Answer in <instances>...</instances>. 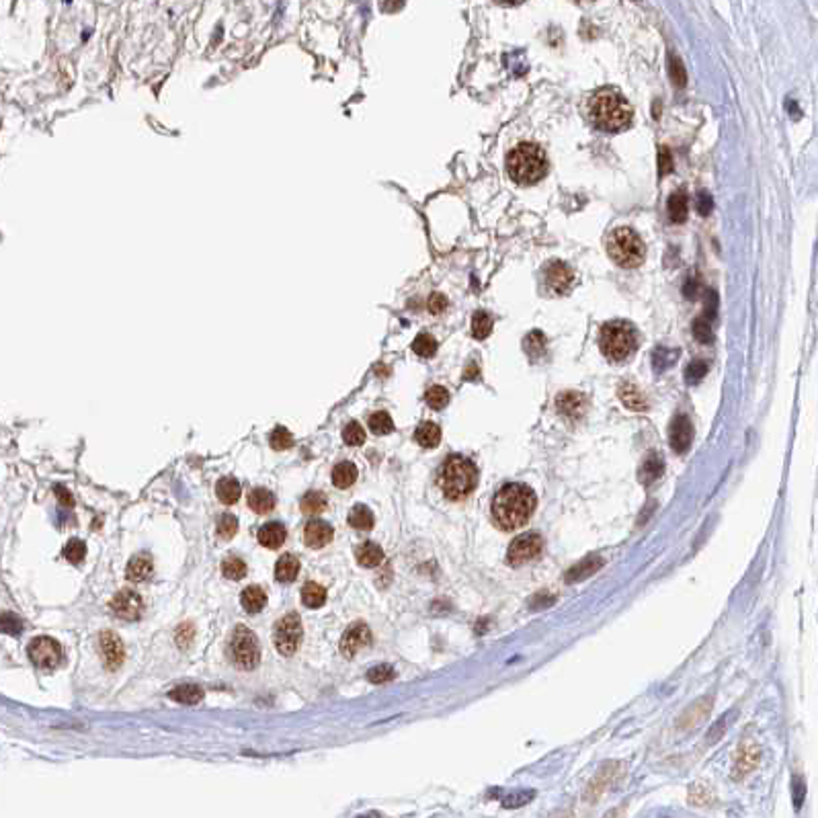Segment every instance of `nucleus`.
<instances>
[{"label":"nucleus","mask_w":818,"mask_h":818,"mask_svg":"<svg viewBox=\"0 0 818 818\" xmlns=\"http://www.w3.org/2000/svg\"><path fill=\"white\" fill-rule=\"evenodd\" d=\"M535 495L525 484H506L492 501V517L504 532L523 527L534 515Z\"/></svg>","instance_id":"f257e3e1"},{"label":"nucleus","mask_w":818,"mask_h":818,"mask_svg":"<svg viewBox=\"0 0 818 818\" xmlns=\"http://www.w3.org/2000/svg\"><path fill=\"white\" fill-rule=\"evenodd\" d=\"M587 109H589V117H591L593 126L601 131H609V133H615V131H622V129L629 127L631 117H634L628 101L613 89L597 91L589 98Z\"/></svg>","instance_id":"f03ea898"},{"label":"nucleus","mask_w":818,"mask_h":818,"mask_svg":"<svg viewBox=\"0 0 818 818\" xmlns=\"http://www.w3.org/2000/svg\"><path fill=\"white\" fill-rule=\"evenodd\" d=\"M506 173L517 185H534L548 173L546 152L532 142L515 146L506 156Z\"/></svg>","instance_id":"7ed1b4c3"},{"label":"nucleus","mask_w":818,"mask_h":818,"mask_svg":"<svg viewBox=\"0 0 818 818\" xmlns=\"http://www.w3.org/2000/svg\"><path fill=\"white\" fill-rule=\"evenodd\" d=\"M437 484L449 501L466 499L478 484V470L470 460L451 455L441 466Z\"/></svg>","instance_id":"20e7f679"},{"label":"nucleus","mask_w":818,"mask_h":818,"mask_svg":"<svg viewBox=\"0 0 818 818\" xmlns=\"http://www.w3.org/2000/svg\"><path fill=\"white\" fill-rule=\"evenodd\" d=\"M638 345V337H636V330L631 328V324L628 322H622V320H613V322H607L601 326V333H599V346H601V353L611 359V361H626L629 355L636 351Z\"/></svg>","instance_id":"39448f33"},{"label":"nucleus","mask_w":818,"mask_h":818,"mask_svg":"<svg viewBox=\"0 0 818 818\" xmlns=\"http://www.w3.org/2000/svg\"><path fill=\"white\" fill-rule=\"evenodd\" d=\"M607 252L611 261L624 269H634L640 267L644 256H646V247L642 238L631 230V228H615L609 238H607Z\"/></svg>","instance_id":"423d86ee"},{"label":"nucleus","mask_w":818,"mask_h":818,"mask_svg":"<svg viewBox=\"0 0 818 818\" xmlns=\"http://www.w3.org/2000/svg\"><path fill=\"white\" fill-rule=\"evenodd\" d=\"M228 652H230V659H232V662H234L238 669L252 671V669H256V664H258V661H261V646H258V638H256V636H254V634H252L249 628H244V626H238V628L232 631V638H230Z\"/></svg>","instance_id":"0eeeda50"},{"label":"nucleus","mask_w":818,"mask_h":818,"mask_svg":"<svg viewBox=\"0 0 818 818\" xmlns=\"http://www.w3.org/2000/svg\"><path fill=\"white\" fill-rule=\"evenodd\" d=\"M302 620L298 613H289L282 618L275 626V646L284 657H291L302 642Z\"/></svg>","instance_id":"6e6552de"},{"label":"nucleus","mask_w":818,"mask_h":818,"mask_svg":"<svg viewBox=\"0 0 818 818\" xmlns=\"http://www.w3.org/2000/svg\"><path fill=\"white\" fill-rule=\"evenodd\" d=\"M27 655L35 666L39 669H45V671H52L56 669L60 661H62V646L54 640V638H48V636H39L35 638L29 648H27Z\"/></svg>","instance_id":"1a4fd4ad"},{"label":"nucleus","mask_w":818,"mask_h":818,"mask_svg":"<svg viewBox=\"0 0 818 818\" xmlns=\"http://www.w3.org/2000/svg\"><path fill=\"white\" fill-rule=\"evenodd\" d=\"M543 550V539L541 535L537 534H525L521 537H517L511 546H509V552H506V562L511 567H521L525 562H532L535 560Z\"/></svg>","instance_id":"9d476101"},{"label":"nucleus","mask_w":818,"mask_h":818,"mask_svg":"<svg viewBox=\"0 0 818 818\" xmlns=\"http://www.w3.org/2000/svg\"><path fill=\"white\" fill-rule=\"evenodd\" d=\"M111 611L122 618V620H129V622H136L142 618V611H144V601L138 593L133 591H119L115 597L111 599L109 603Z\"/></svg>","instance_id":"9b49d317"},{"label":"nucleus","mask_w":818,"mask_h":818,"mask_svg":"<svg viewBox=\"0 0 818 818\" xmlns=\"http://www.w3.org/2000/svg\"><path fill=\"white\" fill-rule=\"evenodd\" d=\"M372 642V631L370 628L363 624V622H357L353 624L351 628L343 634V640H341V650L346 659H353L359 650L367 648Z\"/></svg>","instance_id":"f8f14e48"},{"label":"nucleus","mask_w":818,"mask_h":818,"mask_svg":"<svg viewBox=\"0 0 818 818\" xmlns=\"http://www.w3.org/2000/svg\"><path fill=\"white\" fill-rule=\"evenodd\" d=\"M693 427L692 421L685 414H677L669 429V443L677 453H685L692 447Z\"/></svg>","instance_id":"ddd939ff"},{"label":"nucleus","mask_w":818,"mask_h":818,"mask_svg":"<svg viewBox=\"0 0 818 818\" xmlns=\"http://www.w3.org/2000/svg\"><path fill=\"white\" fill-rule=\"evenodd\" d=\"M574 284V271L562 261H552L546 267V285L556 293H567Z\"/></svg>","instance_id":"4468645a"},{"label":"nucleus","mask_w":818,"mask_h":818,"mask_svg":"<svg viewBox=\"0 0 818 818\" xmlns=\"http://www.w3.org/2000/svg\"><path fill=\"white\" fill-rule=\"evenodd\" d=\"M101 652H103L107 669H111V671L119 669L124 659H126L124 644H122V640L113 631H103L101 634Z\"/></svg>","instance_id":"2eb2a0df"},{"label":"nucleus","mask_w":818,"mask_h":818,"mask_svg":"<svg viewBox=\"0 0 818 818\" xmlns=\"http://www.w3.org/2000/svg\"><path fill=\"white\" fill-rule=\"evenodd\" d=\"M333 535H335V532H333V527L328 523H324V521H310L306 525V529H304V541H306L308 548L320 550L328 541H333Z\"/></svg>","instance_id":"dca6fc26"},{"label":"nucleus","mask_w":818,"mask_h":818,"mask_svg":"<svg viewBox=\"0 0 818 818\" xmlns=\"http://www.w3.org/2000/svg\"><path fill=\"white\" fill-rule=\"evenodd\" d=\"M556 409L568 418H578L587 409V398L580 392H562L556 398Z\"/></svg>","instance_id":"f3484780"},{"label":"nucleus","mask_w":818,"mask_h":818,"mask_svg":"<svg viewBox=\"0 0 818 818\" xmlns=\"http://www.w3.org/2000/svg\"><path fill=\"white\" fill-rule=\"evenodd\" d=\"M662 472H664V462H662L661 453H648L638 470V480L644 486H650L661 478Z\"/></svg>","instance_id":"a211bd4d"},{"label":"nucleus","mask_w":818,"mask_h":818,"mask_svg":"<svg viewBox=\"0 0 818 818\" xmlns=\"http://www.w3.org/2000/svg\"><path fill=\"white\" fill-rule=\"evenodd\" d=\"M285 537H287V532H285L284 523H279V521L265 523V525L258 529V541H261V546H265V548H269V550L282 548Z\"/></svg>","instance_id":"6ab92c4d"},{"label":"nucleus","mask_w":818,"mask_h":818,"mask_svg":"<svg viewBox=\"0 0 818 818\" xmlns=\"http://www.w3.org/2000/svg\"><path fill=\"white\" fill-rule=\"evenodd\" d=\"M152 558L150 554H136L129 564H127V578L131 583H142V580H148L150 574H152Z\"/></svg>","instance_id":"aec40b11"},{"label":"nucleus","mask_w":818,"mask_h":818,"mask_svg":"<svg viewBox=\"0 0 818 818\" xmlns=\"http://www.w3.org/2000/svg\"><path fill=\"white\" fill-rule=\"evenodd\" d=\"M603 567V558L601 556H587L583 562H578L576 567H572L567 572V583H578V580H585L587 576L595 574L599 568Z\"/></svg>","instance_id":"412c9836"},{"label":"nucleus","mask_w":818,"mask_h":818,"mask_svg":"<svg viewBox=\"0 0 818 818\" xmlns=\"http://www.w3.org/2000/svg\"><path fill=\"white\" fill-rule=\"evenodd\" d=\"M355 556H357V562L365 568H376L384 562V550L379 548L378 543H374V541L361 543V546L357 548Z\"/></svg>","instance_id":"4be33fe9"},{"label":"nucleus","mask_w":818,"mask_h":818,"mask_svg":"<svg viewBox=\"0 0 818 818\" xmlns=\"http://www.w3.org/2000/svg\"><path fill=\"white\" fill-rule=\"evenodd\" d=\"M620 400L628 407L629 410H636V412H642V410L648 409V400L644 398V394L634 386V384H622L620 390Z\"/></svg>","instance_id":"5701e85b"},{"label":"nucleus","mask_w":818,"mask_h":818,"mask_svg":"<svg viewBox=\"0 0 818 818\" xmlns=\"http://www.w3.org/2000/svg\"><path fill=\"white\" fill-rule=\"evenodd\" d=\"M240 601H242V607H244L247 613H258V611H263V607L267 605V595H265V591H263L261 587L251 585V587H247V589L242 591Z\"/></svg>","instance_id":"b1692460"},{"label":"nucleus","mask_w":818,"mask_h":818,"mask_svg":"<svg viewBox=\"0 0 818 818\" xmlns=\"http://www.w3.org/2000/svg\"><path fill=\"white\" fill-rule=\"evenodd\" d=\"M298 572H300V560H298L295 556L285 554V556H282V558L277 560L275 578H277L279 583H291V580H295Z\"/></svg>","instance_id":"393cba45"},{"label":"nucleus","mask_w":818,"mask_h":818,"mask_svg":"<svg viewBox=\"0 0 818 818\" xmlns=\"http://www.w3.org/2000/svg\"><path fill=\"white\" fill-rule=\"evenodd\" d=\"M249 506H251L254 513L265 515V513H269L271 509H275V497H273V492H269L267 488H254L251 495H249Z\"/></svg>","instance_id":"a878e982"},{"label":"nucleus","mask_w":818,"mask_h":818,"mask_svg":"<svg viewBox=\"0 0 818 818\" xmlns=\"http://www.w3.org/2000/svg\"><path fill=\"white\" fill-rule=\"evenodd\" d=\"M349 525L359 532H370L374 527V513L363 504H355L349 513Z\"/></svg>","instance_id":"bb28decb"},{"label":"nucleus","mask_w":818,"mask_h":818,"mask_svg":"<svg viewBox=\"0 0 818 818\" xmlns=\"http://www.w3.org/2000/svg\"><path fill=\"white\" fill-rule=\"evenodd\" d=\"M216 495L224 504L238 503L240 499V482L234 478H221L216 484Z\"/></svg>","instance_id":"cd10ccee"},{"label":"nucleus","mask_w":818,"mask_h":818,"mask_svg":"<svg viewBox=\"0 0 818 818\" xmlns=\"http://www.w3.org/2000/svg\"><path fill=\"white\" fill-rule=\"evenodd\" d=\"M357 474L359 472H357L355 464H351V462H341V464H337V466L333 468V484H335L337 488H349V486L355 484Z\"/></svg>","instance_id":"c85d7f7f"},{"label":"nucleus","mask_w":818,"mask_h":818,"mask_svg":"<svg viewBox=\"0 0 818 818\" xmlns=\"http://www.w3.org/2000/svg\"><path fill=\"white\" fill-rule=\"evenodd\" d=\"M414 439H416V443H418V445L433 449V447H437V445H439L441 429L437 427V425H435V423H421V425H418V429H416V433H414Z\"/></svg>","instance_id":"c756f323"},{"label":"nucleus","mask_w":818,"mask_h":818,"mask_svg":"<svg viewBox=\"0 0 818 818\" xmlns=\"http://www.w3.org/2000/svg\"><path fill=\"white\" fill-rule=\"evenodd\" d=\"M168 697L170 699H175V701H179V703H187V706H193V703H199L201 699H203V689L199 687V685H191V683H185V685H179V687H175L173 692L168 693Z\"/></svg>","instance_id":"7c9ffc66"},{"label":"nucleus","mask_w":818,"mask_h":818,"mask_svg":"<svg viewBox=\"0 0 818 818\" xmlns=\"http://www.w3.org/2000/svg\"><path fill=\"white\" fill-rule=\"evenodd\" d=\"M666 207H669V218H671V221L683 224V221L687 220L689 207H687V197H685V193H673V195L669 197Z\"/></svg>","instance_id":"2f4dec72"},{"label":"nucleus","mask_w":818,"mask_h":818,"mask_svg":"<svg viewBox=\"0 0 818 818\" xmlns=\"http://www.w3.org/2000/svg\"><path fill=\"white\" fill-rule=\"evenodd\" d=\"M302 601H304L306 607L318 609L326 601V589L320 587L318 583H306L304 589H302Z\"/></svg>","instance_id":"473e14b6"},{"label":"nucleus","mask_w":818,"mask_h":818,"mask_svg":"<svg viewBox=\"0 0 818 818\" xmlns=\"http://www.w3.org/2000/svg\"><path fill=\"white\" fill-rule=\"evenodd\" d=\"M367 425H370V429H372L374 435H390V433L394 431V421H392V416H390L388 412H384V410L374 412V414L370 416Z\"/></svg>","instance_id":"72a5a7b5"},{"label":"nucleus","mask_w":818,"mask_h":818,"mask_svg":"<svg viewBox=\"0 0 818 818\" xmlns=\"http://www.w3.org/2000/svg\"><path fill=\"white\" fill-rule=\"evenodd\" d=\"M326 504H328V501H326V497H324L322 492L310 490V492L300 501V509H302L304 513H308V515H318V513H322V511L326 509Z\"/></svg>","instance_id":"f704fd0d"},{"label":"nucleus","mask_w":818,"mask_h":818,"mask_svg":"<svg viewBox=\"0 0 818 818\" xmlns=\"http://www.w3.org/2000/svg\"><path fill=\"white\" fill-rule=\"evenodd\" d=\"M492 333V318L486 314V312H476L472 316V335L478 341H484L488 339V335Z\"/></svg>","instance_id":"c9c22d12"},{"label":"nucleus","mask_w":818,"mask_h":818,"mask_svg":"<svg viewBox=\"0 0 818 818\" xmlns=\"http://www.w3.org/2000/svg\"><path fill=\"white\" fill-rule=\"evenodd\" d=\"M221 572L230 580H240V578L247 576V564H244V560H240L236 556H230V558H226L221 562Z\"/></svg>","instance_id":"e433bc0d"},{"label":"nucleus","mask_w":818,"mask_h":818,"mask_svg":"<svg viewBox=\"0 0 818 818\" xmlns=\"http://www.w3.org/2000/svg\"><path fill=\"white\" fill-rule=\"evenodd\" d=\"M87 556V546L82 539H70L64 548V558L70 564H80Z\"/></svg>","instance_id":"4c0bfd02"},{"label":"nucleus","mask_w":818,"mask_h":818,"mask_svg":"<svg viewBox=\"0 0 818 818\" xmlns=\"http://www.w3.org/2000/svg\"><path fill=\"white\" fill-rule=\"evenodd\" d=\"M412 351H414L418 357L429 359V357H433V355L437 353V341H435L431 335H418V337L414 339V343H412Z\"/></svg>","instance_id":"58836bf2"},{"label":"nucleus","mask_w":818,"mask_h":818,"mask_svg":"<svg viewBox=\"0 0 818 818\" xmlns=\"http://www.w3.org/2000/svg\"><path fill=\"white\" fill-rule=\"evenodd\" d=\"M425 400L433 410L445 409L449 404V392L443 386H431L425 394Z\"/></svg>","instance_id":"ea45409f"},{"label":"nucleus","mask_w":818,"mask_h":818,"mask_svg":"<svg viewBox=\"0 0 818 818\" xmlns=\"http://www.w3.org/2000/svg\"><path fill=\"white\" fill-rule=\"evenodd\" d=\"M269 443L275 451H285L293 445V435L285 427H275L273 433L269 435Z\"/></svg>","instance_id":"a19ab883"},{"label":"nucleus","mask_w":818,"mask_h":818,"mask_svg":"<svg viewBox=\"0 0 818 818\" xmlns=\"http://www.w3.org/2000/svg\"><path fill=\"white\" fill-rule=\"evenodd\" d=\"M669 74H671V80H673L675 87H679V89L685 87L687 74H685V68H683L681 60L675 54H669Z\"/></svg>","instance_id":"79ce46f5"},{"label":"nucleus","mask_w":818,"mask_h":818,"mask_svg":"<svg viewBox=\"0 0 818 818\" xmlns=\"http://www.w3.org/2000/svg\"><path fill=\"white\" fill-rule=\"evenodd\" d=\"M693 335L699 343H712L714 330H712V322L708 316H701L693 322Z\"/></svg>","instance_id":"37998d69"},{"label":"nucleus","mask_w":818,"mask_h":818,"mask_svg":"<svg viewBox=\"0 0 818 818\" xmlns=\"http://www.w3.org/2000/svg\"><path fill=\"white\" fill-rule=\"evenodd\" d=\"M343 439L351 447H359V445L365 443V431H363V427L359 423L351 421L345 427V431H343Z\"/></svg>","instance_id":"c03bdc74"},{"label":"nucleus","mask_w":818,"mask_h":818,"mask_svg":"<svg viewBox=\"0 0 818 818\" xmlns=\"http://www.w3.org/2000/svg\"><path fill=\"white\" fill-rule=\"evenodd\" d=\"M238 532V519L230 513H224L218 519V535L221 539H232Z\"/></svg>","instance_id":"a18cd8bd"},{"label":"nucleus","mask_w":818,"mask_h":818,"mask_svg":"<svg viewBox=\"0 0 818 818\" xmlns=\"http://www.w3.org/2000/svg\"><path fill=\"white\" fill-rule=\"evenodd\" d=\"M0 631L4 634H21L23 631V622L21 618H17L15 613H0Z\"/></svg>","instance_id":"49530a36"},{"label":"nucleus","mask_w":818,"mask_h":818,"mask_svg":"<svg viewBox=\"0 0 818 818\" xmlns=\"http://www.w3.org/2000/svg\"><path fill=\"white\" fill-rule=\"evenodd\" d=\"M394 669L392 666H388V664H379V666H374L370 673H367V679L372 681V683H388V681H392L394 679Z\"/></svg>","instance_id":"de8ad7c7"},{"label":"nucleus","mask_w":818,"mask_h":818,"mask_svg":"<svg viewBox=\"0 0 818 818\" xmlns=\"http://www.w3.org/2000/svg\"><path fill=\"white\" fill-rule=\"evenodd\" d=\"M706 374H708V363L706 361H692L689 365H687V370H685V379L689 381V384H697V381H701V378H706Z\"/></svg>","instance_id":"09e8293b"},{"label":"nucleus","mask_w":818,"mask_h":818,"mask_svg":"<svg viewBox=\"0 0 818 818\" xmlns=\"http://www.w3.org/2000/svg\"><path fill=\"white\" fill-rule=\"evenodd\" d=\"M543 343H546V341H543V335L534 330V333L525 339V349H527V353H529L532 357H537V355L543 353Z\"/></svg>","instance_id":"8fccbe9b"},{"label":"nucleus","mask_w":818,"mask_h":818,"mask_svg":"<svg viewBox=\"0 0 818 818\" xmlns=\"http://www.w3.org/2000/svg\"><path fill=\"white\" fill-rule=\"evenodd\" d=\"M712 207H714V199L708 191H699L697 193V212L699 216H710L712 214Z\"/></svg>","instance_id":"3c124183"},{"label":"nucleus","mask_w":818,"mask_h":818,"mask_svg":"<svg viewBox=\"0 0 818 818\" xmlns=\"http://www.w3.org/2000/svg\"><path fill=\"white\" fill-rule=\"evenodd\" d=\"M671 170H673V156L666 148H661L659 150V173H661V177H666Z\"/></svg>","instance_id":"603ef678"},{"label":"nucleus","mask_w":818,"mask_h":818,"mask_svg":"<svg viewBox=\"0 0 818 818\" xmlns=\"http://www.w3.org/2000/svg\"><path fill=\"white\" fill-rule=\"evenodd\" d=\"M534 798V794L529 791V794H525V791H519V794H513V796H509V798H504V806L506 808H515V806H521V804H525V802H529Z\"/></svg>","instance_id":"864d4df0"},{"label":"nucleus","mask_w":818,"mask_h":818,"mask_svg":"<svg viewBox=\"0 0 818 818\" xmlns=\"http://www.w3.org/2000/svg\"><path fill=\"white\" fill-rule=\"evenodd\" d=\"M447 308V298L443 293H433L429 300V312L431 314H441Z\"/></svg>","instance_id":"5fc2aeb1"},{"label":"nucleus","mask_w":818,"mask_h":818,"mask_svg":"<svg viewBox=\"0 0 818 818\" xmlns=\"http://www.w3.org/2000/svg\"><path fill=\"white\" fill-rule=\"evenodd\" d=\"M671 363H675V355H673V353H669V357L662 355V349L655 353V367H657L659 372H662L664 367H669Z\"/></svg>","instance_id":"6e6d98bb"},{"label":"nucleus","mask_w":818,"mask_h":818,"mask_svg":"<svg viewBox=\"0 0 818 818\" xmlns=\"http://www.w3.org/2000/svg\"><path fill=\"white\" fill-rule=\"evenodd\" d=\"M54 490H56V497H58V501H60L64 506H68V509H70V506H74V497L68 492V488H66V486H56Z\"/></svg>","instance_id":"4d7b16f0"},{"label":"nucleus","mask_w":818,"mask_h":818,"mask_svg":"<svg viewBox=\"0 0 818 818\" xmlns=\"http://www.w3.org/2000/svg\"><path fill=\"white\" fill-rule=\"evenodd\" d=\"M804 791H806V789H804V784H802L800 780H794V804H796V808H800Z\"/></svg>","instance_id":"13d9d810"},{"label":"nucleus","mask_w":818,"mask_h":818,"mask_svg":"<svg viewBox=\"0 0 818 818\" xmlns=\"http://www.w3.org/2000/svg\"><path fill=\"white\" fill-rule=\"evenodd\" d=\"M402 4H404V0H381V8L386 13H396L402 8Z\"/></svg>","instance_id":"bf43d9fd"},{"label":"nucleus","mask_w":818,"mask_h":818,"mask_svg":"<svg viewBox=\"0 0 818 818\" xmlns=\"http://www.w3.org/2000/svg\"><path fill=\"white\" fill-rule=\"evenodd\" d=\"M497 2H501L504 6H515V4H521L523 0H497Z\"/></svg>","instance_id":"052dcab7"},{"label":"nucleus","mask_w":818,"mask_h":818,"mask_svg":"<svg viewBox=\"0 0 818 818\" xmlns=\"http://www.w3.org/2000/svg\"><path fill=\"white\" fill-rule=\"evenodd\" d=\"M474 372H478V367H476V365H474V363H472V365L468 367V374H466V379H476V378H474Z\"/></svg>","instance_id":"680f3d73"},{"label":"nucleus","mask_w":818,"mask_h":818,"mask_svg":"<svg viewBox=\"0 0 818 818\" xmlns=\"http://www.w3.org/2000/svg\"><path fill=\"white\" fill-rule=\"evenodd\" d=\"M574 2H593V0H574Z\"/></svg>","instance_id":"e2e57ef3"}]
</instances>
